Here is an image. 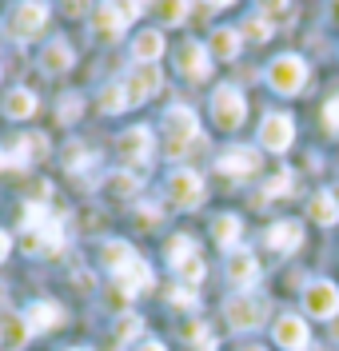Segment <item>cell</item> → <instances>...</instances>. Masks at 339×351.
Wrapping results in <instances>:
<instances>
[{
  "mask_svg": "<svg viewBox=\"0 0 339 351\" xmlns=\"http://www.w3.org/2000/svg\"><path fill=\"white\" fill-rule=\"evenodd\" d=\"M140 16V4L136 0H104L96 12H92V32L100 44H112L124 36V28Z\"/></svg>",
  "mask_w": 339,
  "mask_h": 351,
  "instance_id": "6da1fadb",
  "label": "cell"
},
{
  "mask_svg": "<svg viewBox=\"0 0 339 351\" xmlns=\"http://www.w3.org/2000/svg\"><path fill=\"white\" fill-rule=\"evenodd\" d=\"M268 311H271V304L264 300V295H251V291H240V295H231V300L224 304L227 324H231L236 331H255V328H264Z\"/></svg>",
  "mask_w": 339,
  "mask_h": 351,
  "instance_id": "7a4b0ae2",
  "label": "cell"
},
{
  "mask_svg": "<svg viewBox=\"0 0 339 351\" xmlns=\"http://www.w3.org/2000/svg\"><path fill=\"white\" fill-rule=\"evenodd\" d=\"M268 84H271V92H279V96H295L299 88L307 84V64H303L295 52H284V56L271 60Z\"/></svg>",
  "mask_w": 339,
  "mask_h": 351,
  "instance_id": "3957f363",
  "label": "cell"
},
{
  "mask_svg": "<svg viewBox=\"0 0 339 351\" xmlns=\"http://www.w3.org/2000/svg\"><path fill=\"white\" fill-rule=\"evenodd\" d=\"M45 28H48V4L45 0H21V4L12 8V16H8V32L21 44L36 40Z\"/></svg>",
  "mask_w": 339,
  "mask_h": 351,
  "instance_id": "277c9868",
  "label": "cell"
},
{
  "mask_svg": "<svg viewBox=\"0 0 339 351\" xmlns=\"http://www.w3.org/2000/svg\"><path fill=\"white\" fill-rule=\"evenodd\" d=\"M164 132H168V148L180 156L196 136H200V120H196V112L184 108V104H176V108L164 112Z\"/></svg>",
  "mask_w": 339,
  "mask_h": 351,
  "instance_id": "5b68a950",
  "label": "cell"
},
{
  "mask_svg": "<svg viewBox=\"0 0 339 351\" xmlns=\"http://www.w3.org/2000/svg\"><path fill=\"white\" fill-rule=\"evenodd\" d=\"M244 116H248V100L236 92L231 84H224V88H216L212 92V120L220 124V128H240L244 124Z\"/></svg>",
  "mask_w": 339,
  "mask_h": 351,
  "instance_id": "8992f818",
  "label": "cell"
},
{
  "mask_svg": "<svg viewBox=\"0 0 339 351\" xmlns=\"http://www.w3.org/2000/svg\"><path fill=\"white\" fill-rule=\"evenodd\" d=\"M21 247L28 252V256H60V247H64L60 219H45L40 228H24L21 232Z\"/></svg>",
  "mask_w": 339,
  "mask_h": 351,
  "instance_id": "52a82bcc",
  "label": "cell"
},
{
  "mask_svg": "<svg viewBox=\"0 0 339 351\" xmlns=\"http://www.w3.org/2000/svg\"><path fill=\"white\" fill-rule=\"evenodd\" d=\"M116 152H120L124 164H132V168H148L152 164V152H156V136L148 128H128L116 140Z\"/></svg>",
  "mask_w": 339,
  "mask_h": 351,
  "instance_id": "ba28073f",
  "label": "cell"
},
{
  "mask_svg": "<svg viewBox=\"0 0 339 351\" xmlns=\"http://www.w3.org/2000/svg\"><path fill=\"white\" fill-rule=\"evenodd\" d=\"M303 311L316 315V319H336L339 315V287L327 284V280L307 284V291H303Z\"/></svg>",
  "mask_w": 339,
  "mask_h": 351,
  "instance_id": "9c48e42d",
  "label": "cell"
},
{
  "mask_svg": "<svg viewBox=\"0 0 339 351\" xmlns=\"http://www.w3.org/2000/svg\"><path fill=\"white\" fill-rule=\"evenodd\" d=\"M160 92V68L156 64H136L128 76H124V96H128V108L132 104H144Z\"/></svg>",
  "mask_w": 339,
  "mask_h": 351,
  "instance_id": "30bf717a",
  "label": "cell"
},
{
  "mask_svg": "<svg viewBox=\"0 0 339 351\" xmlns=\"http://www.w3.org/2000/svg\"><path fill=\"white\" fill-rule=\"evenodd\" d=\"M168 199H172L176 208H196L203 199V180L196 172H188V168L172 172L168 176Z\"/></svg>",
  "mask_w": 339,
  "mask_h": 351,
  "instance_id": "8fae6325",
  "label": "cell"
},
{
  "mask_svg": "<svg viewBox=\"0 0 339 351\" xmlns=\"http://www.w3.org/2000/svg\"><path fill=\"white\" fill-rule=\"evenodd\" d=\"M292 140H295V124H292V116H284V112H275V116H268L260 124V144L268 152H288Z\"/></svg>",
  "mask_w": 339,
  "mask_h": 351,
  "instance_id": "7c38bea8",
  "label": "cell"
},
{
  "mask_svg": "<svg viewBox=\"0 0 339 351\" xmlns=\"http://www.w3.org/2000/svg\"><path fill=\"white\" fill-rule=\"evenodd\" d=\"M208 56H212V52H208L200 40H184L180 48H176V68H180L188 80H200V76H208V68H212Z\"/></svg>",
  "mask_w": 339,
  "mask_h": 351,
  "instance_id": "4fadbf2b",
  "label": "cell"
},
{
  "mask_svg": "<svg viewBox=\"0 0 339 351\" xmlns=\"http://www.w3.org/2000/svg\"><path fill=\"white\" fill-rule=\"evenodd\" d=\"M307 339H312V331L303 324V315H279L275 319V343L288 351H307Z\"/></svg>",
  "mask_w": 339,
  "mask_h": 351,
  "instance_id": "5bb4252c",
  "label": "cell"
},
{
  "mask_svg": "<svg viewBox=\"0 0 339 351\" xmlns=\"http://www.w3.org/2000/svg\"><path fill=\"white\" fill-rule=\"evenodd\" d=\"M264 243H268L271 252L288 256V252H295V247L303 243V228H299L295 219H275L268 232H264Z\"/></svg>",
  "mask_w": 339,
  "mask_h": 351,
  "instance_id": "9a60e30c",
  "label": "cell"
},
{
  "mask_svg": "<svg viewBox=\"0 0 339 351\" xmlns=\"http://www.w3.org/2000/svg\"><path fill=\"white\" fill-rule=\"evenodd\" d=\"M224 271H227V280L240 287V291H248V287L260 280V260H255L251 252H244V247H240V252H231V256H227Z\"/></svg>",
  "mask_w": 339,
  "mask_h": 351,
  "instance_id": "2e32d148",
  "label": "cell"
},
{
  "mask_svg": "<svg viewBox=\"0 0 339 351\" xmlns=\"http://www.w3.org/2000/svg\"><path fill=\"white\" fill-rule=\"evenodd\" d=\"M24 324L32 331H52V328L64 324V307L52 304V300H36V304L24 307Z\"/></svg>",
  "mask_w": 339,
  "mask_h": 351,
  "instance_id": "e0dca14e",
  "label": "cell"
},
{
  "mask_svg": "<svg viewBox=\"0 0 339 351\" xmlns=\"http://www.w3.org/2000/svg\"><path fill=\"white\" fill-rule=\"evenodd\" d=\"M216 168L224 176H251L260 168V152L255 148H244V144L240 148H224V156L216 160Z\"/></svg>",
  "mask_w": 339,
  "mask_h": 351,
  "instance_id": "ac0fdd59",
  "label": "cell"
},
{
  "mask_svg": "<svg viewBox=\"0 0 339 351\" xmlns=\"http://www.w3.org/2000/svg\"><path fill=\"white\" fill-rule=\"evenodd\" d=\"M152 287V267L144 260H136V263H128L124 271H116V291L128 300V295H140V291H148Z\"/></svg>",
  "mask_w": 339,
  "mask_h": 351,
  "instance_id": "d6986e66",
  "label": "cell"
},
{
  "mask_svg": "<svg viewBox=\"0 0 339 351\" xmlns=\"http://www.w3.org/2000/svg\"><path fill=\"white\" fill-rule=\"evenodd\" d=\"M240 28H216L212 32V40H208V52H212V60H236V52H240Z\"/></svg>",
  "mask_w": 339,
  "mask_h": 351,
  "instance_id": "ffe728a7",
  "label": "cell"
},
{
  "mask_svg": "<svg viewBox=\"0 0 339 351\" xmlns=\"http://www.w3.org/2000/svg\"><path fill=\"white\" fill-rule=\"evenodd\" d=\"M100 260H104V267H108V271L116 276V271H124L128 263H136L140 256L132 252V243H124V240H108L104 247H100Z\"/></svg>",
  "mask_w": 339,
  "mask_h": 351,
  "instance_id": "44dd1931",
  "label": "cell"
},
{
  "mask_svg": "<svg viewBox=\"0 0 339 351\" xmlns=\"http://www.w3.org/2000/svg\"><path fill=\"white\" fill-rule=\"evenodd\" d=\"M160 52H164V36H160L156 28H144V32L132 40V56L140 60V64H156Z\"/></svg>",
  "mask_w": 339,
  "mask_h": 351,
  "instance_id": "7402d4cb",
  "label": "cell"
},
{
  "mask_svg": "<svg viewBox=\"0 0 339 351\" xmlns=\"http://www.w3.org/2000/svg\"><path fill=\"white\" fill-rule=\"evenodd\" d=\"M45 72H68L72 68V44L68 40H48V48L40 52Z\"/></svg>",
  "mask_w": 339,
  "mask_h": 351,
  "instance_id": "603a6c76",
  "label": "cell"
},
{
  "mask_svg": "<svg viewBox=\"0 0 339 351\" xmlns=\"http://www.w3.org/2000/svg\"><path fill=\"white\" fill-rule=\"evenodd\" d=\"M104 192L112 199H132L136 192H140V176L136 172H112L104 180Z\"/></svg>",
  "mask_w": 339,
  "mask_h": 351,
  "instance_id": "cb8c5ba5",
  "label": "cell"
},
{
  "mask_svg": "<svg viewBox=\"0 0 339 351\" xmlns=\"http://www.w3.org/2000/svg\"><path fill=\"white\" fill-rule=\"evenodd\" d=\"M307 216L316 219V223H339V208H336V199H331V192H316V196L307 199Z\"/></svg>",
  "mask_w": 339,
  "mask_h": 351,
  "instance_id": "d4e9b609",
  "label": "cell"
},
{
  "mask_svg": "<svg viewBox=\"0 0 339 351\" xmlns=\"http://www.w3.org/2000/svg\"><path fill=\"white\" fill-rule=\"evenodd\" d=\"M36 112V96L28 92V88H16L8 100H4V116H12V120H28Z\"/></svg>",
  "mask_w": 339,
  "mask_h": 351,
  "instance_id": "484cf974",
  "label": "cell"
},
{
  "mask_svg": "<svg viewBox=\"0 0 339 351\" xmlns=\"http://www.w3.org/2000/svg\"><path fill=\"white\" fill-rule=\"evenodd\" d=\"M28 335H32V328L24 324V315H8V319L0 324V343H4V348H24Z\"/></svg>",
  "mask_w": 339,
  "mask_h": 351,
  "instance_id": "4316f807",
  "label": "cell"
},
{
  "mask_svg": "<svg viewBox=\"0 0 339 351\" xmlns=\"http://www.w3.org/2000/svg\"><path fill=\"white\" fill-rule=\"evenodd\" d=\"M60 164H64L68 172H84L92 164V156H88V148L80 144V140H68L64 148H60Z\"/></svg>",
  "mask_w": 339,
  "mask_h": 351,
  "instance_id": "83f0119b",
  "label": "cell"
},
{
  "mask_svg": "<svg viewBox=\"0 0 339 351\" xmlns=\"http://www.w3.org/2000/svg\"><path fill=\"white\" fill-rule=\"evenodd\" d=\"M216 243L220 247H236V240H240V232H244V223H240V216H216Z\"/></svg>",
  "mask_w": 339,
  "mask_h": 351,
  "instance_id": "f1b7e54d",
  "label": "cell"
},
{
  "mask_svg": "<svg viewBox=\"0 0 339 351\" xmlns=\"http://www.w3.org/2000/svg\"><path fill=\"white\" fill-rule=\"evenodd\" d=\"M192 256H200V252H196V240H192V236H172V240H168V263H172V267H180L184 260H192Z\"/></svg>",
  "mask_w": 339,
  "mask_h": 351,
  "instance_id": "f546056e",
  "label": "cell"
},
{
  "mask_svg": "<svg viewBox=\"0 0 339 351\" xmlns=\"http://www.w3.org/2000/svg\"><path fill=\"white\" fill-rule=\"evenodd\" d=\"M160 24H180L188 16V0H156Z\"/></svg>",
  "mask_w": 339,
  "mask_h": 351,
  "instance_id": "4dcf8cb0",
  "label": "cell"
},
{
  "mask_svg": "<svg viewBox=\"0 0 339 351\" xmlns=\"http://www.w3.org/2000/svg\"><path fill=\"white\" fill-rule=\"evenodd\" d=\"M184 339H188V343H192L196 351H216V339H212V331L203 328V324H196V319L184 328Z\"/></svg>",
  "mask_w": 339,
  "mask_h": 351,
  "instance_id": "1f68e13d",
  "label": "cell"
},
{
  "mask_svg": "<svg viewBox=\"0 0 339 351\" xmlns=\"http://www.w3.org/2000/svg\"><path fill=\"white\" fill-rule=\"evenodd\" d=\"M271 32H275V28H271V21H264V16H251V21H244V28H240V36H244V40H255V44H264Z\"/></svg>",
  "mask_w": 339,
  "mask_h": 351,
  "instance_id": "d6a6232c",
  "label": "cell"
},
{
  "mask_svg": "<svg viewBox=\"0 0 339 351\" xmlns=\"http://www.w3.org/2000/svg\"><path fill=\"white\" fill-rule=\"evenodd\" d=\"M124 108H128V96H124V84L104 88V96H100V112H124Z\"/></svg>",
  "mask_w": 339,
  "mask_h": 351,
  "instance_id": "836d02e7",
  "label": "cell"
},
{
  "mask_svg": "<svg viewBox=\"0 0 339 351\" xmlns=\"http://www.w3.org/2000/svg\"><path fill=\"white\" fill-rule=\"evenodd\" d=\"M176 276H180V280H184L188 287H192V284H200V280H203V260H200V256L184 260L180 267H176Z\"/></svg>",
  "mask_w": 339,
  "mask_h": 351,
  "instance_id": "e575fe53",
  "label": "cell"
},
{
  "mask_svg": "<svg viewBox=\"0 0 339 351\" xmlns=\"http://www.w3.org/2000/svg\"><path fill=\"white\" fill-rule=\"evenodd\" d=\"M21 144V152L28 156V160H40V156L48 152V144H45V136L40 132H32V136H24V140H16Z\"/></svg>",
  "mask_w": 339,
  "mask_h": 351,
  "instance_id": "d590c367",
  "label": "cell"
},
{
  "mask_svg": "<svg viewBox=\"0 0 339 351\" xmlns=\"http://www.w3.org/2000/svg\"><path fill=\"white\" fill-rule=\"evenodd\" d=\"M168 304H176V307H196V291L184 284V287H172L168 291Z\"/></svg>",
  "mask_w": 339,
  "mask_h": 351,
  "instance_id": "8d00e7d4",
  "label": "cell"
},
{
  "mask_svg": "<svg viewBox=\"0 0 339 351\" xmlns=\"http://www.w3.org/2000/svg\"><path fill=\"white\" fill-rule=\"evenodd\" d=\"M264 192H268V196H288V192H292V176L279 172L275 180H268V188H264Z\"/></svg>",
  "mask_w": 339,
  "mask_h": 351,
  "instance_id": "74e56055",
  "label": "cell"
},
{
  "mask_svg": "<svg viewBox=\"0 0 339 351\" xmlns=\"http://www.w3.org/2000/svg\"><path fill=\"white\" fill-rule=\"evenodd\" d=\"M323 124H327V132H339V92L327 100V108H323Z\"/></svg>",
  "mask_w": 339,
  "mask_h": 351,
  "instance_id": "f35d334b",
  "label": "cell"
},
{
  "mask_svg": "<svg viewBox=\"0 0 339 351\" xmlns=\"http://www.w3.org/2000/svg\"><path fill=\"white\" fill-rule=\"evenodd\" d=\"M136 223L152 232V228H156V223H160V212H156V208H152V204H148V208H140V212H136Z\"/></svg>",
  "mask_w": 339,
  "mask_h": 351,
  "instance_id": "ab89813d",
  "label": "cell"
},
{
  "mask_svg": "<svg viewBox=\"0 0 339 351\" xmlns=\"http://www.w3.org/2000/svg\"><path fill=\"white\" fill-rule=\"evenodd\" d=\"M136 331H140V319H136V315H128V319L120 324V343H128V339H132Z\"/></svg>",
  "mask_w": 339,
  "mask_h": 351,
  "instance_id": "60d3db41",
  "label": "cell"
},
{
  "mask_svg": "<svg viewBox=\"0 0 339 351\" xmlns=\"http://www.w3.org/2000/svg\"><path fill=\"white\" fill-rule=\"evenodd\" d=\"M260 8H264L268 16H284V12H288V0H260Z\"/></svg>",
  "mask_w": 339,
  "mask_h": 351,
  "instance_id": "b9f144b4",
  "label": "cell"
},
{
  "mask_svg": "<svg viewBox=\"0 0 339 351\" xmlns=\"http://www.w3.org/2000/svg\"><path fill=\"white\" fill-rule=\"evenodd\" d=\"M64 12L68 16H84L88 12V0H64Z\"/></svg>",
  "mask_w": 339,
  "mask_h": 351,
  "instance_id": "7bdbcfd3",
  "label": "cell"
},
{
  "mask_svg": "<svg viewBox=\"0 0 339 351\" xmlns=\"http://www.w3.org/2000/svg\"><path fill=\"white\" fill-rule=\"evenodd\" d=\"M8 247H12V236H8V232H4V228H0V260H4V256H8Z\"/></svg>",
  "mask_w": 339,
  "mask_h": 351,
  "instance_id": "ee69618b",
  "label": "cell"
},
{
  "mask_svg": "<svg viewBox=\"0 0 339 351\" xmlns=\"http://www.w3.org/2000/svg\"><path fill=\"white\" fill-rule=\"evenodd\" d=\"M136 351H168L164 343H156V339H148V343H136Z\"/></svg>",
  "mask_w": 339,
  "mask_h": 351,
  "instance_id": "f6af8a7d",
  "label": "cell"
},
{
  "mask_svg": "<svg viewBox=\"0 0 339 351\" xmlns=\"http://www.w3.org/2000/svg\"><path fill=\"white\" fill-rule=\"evenodd\" d=\"M76 287H84V291L92 287V276H88V271H76Z\"/></svg>",
  "mask_w": 339,
  "mask_h": 351,
  "instance_id": "bcb514c9",
  "label": "cell"
},
{
  "mask_svg": "<svg viewBox=\"0 0 339 351\" xmlns=\"http://www.w3.org/2000/svg\"><path fill=\"white\" fill-rule=\"evenodd\" d=\"M208 8H227V4H236V0H203Z\"/></svg>",
  "mask_w": 339,
  "mask_h": 351,
  "instance_id": "7dc6e473",
  "label": "cell"
},
{
  "mask_svg": "<svg viewBox=\"0 0 339 351\" xmlns=\"http://www.w3.org/2000/svg\"><path fill=\"white\" fill-rule=\"evenodd\" d=\"M331 199H336V208H339V184H336V188H331Z\"/></svg>",
  "mask_w": 339,
  "mask_h": 351,
  "instance_id": "c3c4849f",
  "label": "cell"
},
{
  "mask_svg": "<svg viewBox=\"0 0 339 351\" xmlns=\"http://www.w3.org/2000/svg\"><path fill=\"white\" fill-rule=\"evenodd\" d=\"M331 335H336V339H339V315H336V324H331Z\"/></svg>",
  "mask_w": 339,
  "mask_h": 351,
  "instance_id": "681fc988",
  "label": "cell"
},
{
  "mask_svg": "<svg viewBox=\"0 0 339 351\" xmlns=\"http://www.w3.org/2000/svg\"><path fill=\"white\" fill-rule=\"evenodd\" d=\"M331 16H336V21H339V0H336V4H331Z\"/></svg>",
  "mask_w": 339,
  "mask_h": 351,
  "instance_id": "f907efd6",
  "label": "cell"
},
{
  "mask_svg": "<svg viewBox=\"0 0 339 351\" xmlns=\"http://www.w3.org/2000/svg\"><path fill=\"white\" fill-rule=\"evenodd\" d=\"M244 351H264V348H255V343H251V348H244Z\"/></svg>",
  "mask_w": 339,
  "mask_h": 351,
  "instance_id": "816d5d0a",
  "label": "cell"
},
{
  "mask_svg": "<svg viewBox=\"0 0 339 351\" xmlns=\"http://www.w3.org/2000/svg\"><path fill=\"white\" fill-rule=\"evenodd\" d=\"M136 4H140V8H144V4H152V0H136Z\"/></svg>",
  "mask_w": 339,
  "mask_h": 351,
  "instance_id": "f5cc1de1",
  "label": "cell"
},
{
  "mask_svg": "<svg viewBox=\"0 0 339 351\" xmlns=\"http://www.w3.org/2000/svg\"><path fill=\"white\" fill-rule=\"evenodd\" d=\"M60 351H84V348H60Z\"/></svg>",
  "mask_w": 339,
  "mask_h": 351,
  "instance_id": "db71d44e",
  "label": "cell"
},
{
  "mask_svg": "<svg viewBox=\"0 0 339 351\" xmlns=\"http://www.w3.org/2000/svg\"><path fill=\"white\" fill-rule=\"evenodd\" d=\"M0 351H4V343H0Z\"/></svg>",
  "mask_w": 339,
  "mask_h": 351,
  "instance_id": "11a10c76",
  "label": "cell"
}]
</instances>
